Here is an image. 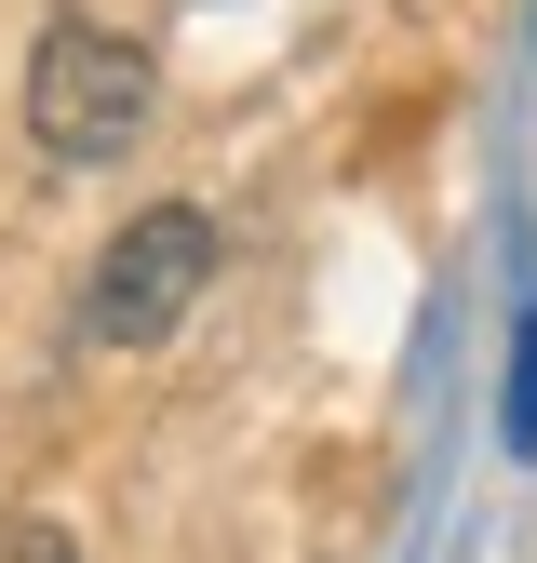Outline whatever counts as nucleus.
Listing matches in <instances>:
<instances>
[{"instance_id": "f257e3e1", "label": "nucleus", "mask_w": 537, "mask_h": 563, "mask_svg": "<svg viewBox=\"0 0 537 563\" xmlns=\"http://www.w3.org/2000/svg\"><path fill=\"white\" fill-rule=\"evenodd\" d=\"M149 108H162L149 41H121L95 14H54L28 41V134H41V162H121L134 134H149Z\"/></svg>"}, {"instance_id": "f03ea898", "label": "nucleus", "mask_w": 537, "mask_h": 563, "mask_svg": "<svg viewBox=\"0 0 537 563\" xmlns=\"http://www.w3.org/2000/svg\"><path fill=\"white\" fill-rule=\"evenodd\" d=\"M201 282H216V216H201V201H149V216L95 255L81 335H95V349H149V335H175V322L201 309Z\"/></svg>"}, {"instance_id": "7ed1b4c3", "label": "nucleus", "mask_w": 537, "mask_h": 563, "mask_svg": "<svg viewBox=\"0 0 537 563\" xmlns=\"http://www.w3.org/2000/svg\"><path fill=\"white\" fill-rule=\"evenodd\" d=\"M0 563H81V550H67V523L28 510V523H0Z\"/></svg>"}, {"instance_id": "20e7f679", "label": "nucleus", "mask_w": 537, "mask_h": 563, "mask_svg": "<svg viewBox=\"0 0 537 563\" xmlns=\"http://www.w3.org/2000/svg\"><path fill=\"white\" fill-rule=\"evenodd\" d=\"M511 443H537V322H524V349H511Z\"/></svg>"}]
</instances>
